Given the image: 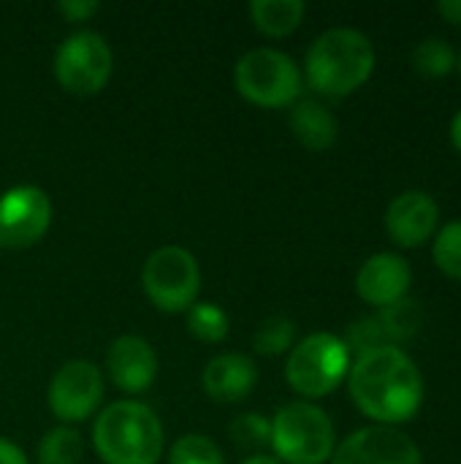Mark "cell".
<instances>
[{"label": "cell", "mask_w": 461, "mask_h": 464, "mask_svg": "<svg viewBox=\"0 0 461 464\" xmlns=\"http://www.w3.org/2000/svg\"><path fill=\"white\" fill-rule=\"evenodd\" d=\"M296 345V324L285 315H269L261 321L253 337V348L261 356H283Z\"/></svg>", "instance_id": "22"}, {"label": "cell", "mask_w": 461, "mask_h": 464, "mask_svg": "<svg viewBox=\"0 0 461 464\" xmlns=\"http://www.w3.org/2000/svg\"><path fill=\"white\" fill-rule=\"evenodd\" d=\"M345 383L359 413L380 427L413 421L427 400V383L416 359L397 345L356 356Z\"/></svg>", "instance_id": "1"}, {"label": "cell", "mask_w": 461, "mask_h": 464, "mask_svg": "<svg viewBox=\"0 0 461 464\" xmlns=\"http://www.w3.org/2000/svg\"><path fill=\"white\" fill-rule=\"evenodd\" d=\"M228 313L215 302H196L187 310V332L204 345H217L228 337Z\"/></svg>", "instance_id": "21"}, {"label": "cell", "mask_w": 461, "mask_h": 464, "mask_svg": "<svg viewBox=\"0 0 461 464\" xmlns=\"http://www.w3.org/2000/svg\"><path fill=\"white\" fill-rule=\"evenodd\" d=\"M410 63H413V71L424 79H446L456 71V52L446 38L429 35L416 44Z\"/></svg>", "instance_id": "19"}, {"label": "cell", "mask_w": 461, "mask_h": 464, "mask_svg": "<svg viewBox=\"0 0 461 464\" xmlns=\"http://www.w3.org/2000/svg\"><path fill=\"white\" fill-rule=\"evenodd\" d=\"M329 464H424V454L402 427L370 424L337 443Z\"/></svg>", "instance_id": "11"}, {"label": "cell", "mask_w": 461, "mask_h": 464, "mask_svg": "<svg viewBox=\"0 0 461 464\" xmlns=\"http://www.w3.org/2000/svg\"><path fill=\"white\" fill-rule=\"evenodd\" d=\"M236 92L258 109H291L304 90L299 63L272 46L245 52L234 65Z\"/></svg>", "instance_id": "6"}, {"label": "cell", "mask_w": 461, "mask_h": 464, "mask_svg": "<svg viewBox=\"0 0 461 464\" xmlns=\"http://www.w3.org/2000/svg\"><path fill=\"white\" fill-rule=\"evenodd\" d=\"M432 261L446 277L461 283V220H448L437 228L432 239Z\"/></svg>", "instance_id": "23"}, {"label": "cell", "mask_w": 461, "mask_h": 464, "mask_svg": "<svg viewBox=\"0 0 461 464\" xmlns=\"http://www.w3.org/2000/svg\"><path fill=\"white\" fill-rule=\"evenodd\" d=\"M98 11H101V3H98V0H60V3H57V14H60L65 22H71V24L87 22V19H92Z\"/></svg>", "instance_id": "27"}, {"label": "cell", "mask_w": 461, "mask_h": 464, "mask_svg": "<svg viewBox=\"0 0 461 464\" xmlns=\"http://www.w3.org/2000/svg\"><path fill=\"white\" fill-rule=\"evenodd\" d=\"M103 370L114 389H120L128 397H136L155 383L160 362L149 340L139 334H122L109 345Z\"/></svg>", "instance_id": "14"}, {"label": "cell", "mask_w": 461, "mask_h": 464, "mask_svg": "<svg viewBox=\"0 0 461 464\" xmlns=\"http://www.w3.org/2000/svg\"><path fill=\"white\" fill-rule=\"evenodd\" d=\"M141 285L147 299L163 313H187L198 302L201 266L196 256L179 245H163L152 250L141 269Z\"/></svg>", "instance_id": "7"}, {"label": "cell", "mask_w": 461, "mask_h": 464, "mask_svg": "<svg viewBox=\"0 0 461 464\" xmlns=\"http://www.w3.org/2000/svg\"><path fill=\"white\" fill-rule=\"evenodd\" d=\"M456 71H459V76H461V52L456 54Z\"/></svg>", "instance_id": "32"}, {"label": "cell", "mask_w": 461, "mask_h": 464, "mask_svg": "<svg viewBox=\"0 0 461 464\" xmlns=\"http://www.w3.org/2000/svg\"><path fill=\"white\" fill-rule=\"evenodd\" d=\"M269 449L283 464H329L337 449L334 421L315 402H288L272 419Z\"/></svg>", "instance_id": "4"}, {"label": "cell", "mask_w": 461, "mask_h": 464, "mask_svg": "<svg viewBox=\"0 0 461 464\" xmlns=\"http://www.w3.org/2000/svg\"><path fill=\"white\" fill-rule=\"evenodd\" d=\"M375 315L380 321V329L389 345H397V348H405L410 340H416V334L424 326V307L413 296H405L397 304L375 310Z\"/></svg>", "instance_id": "18"}, {"label": "cell", "mask_w": 461, "mask_h": 464, "mask_svg": "<svg viewBox=\"0 0 461 464\" xmlns=\"http://www.w3.org/2000/svg\"><path fill=\"white\" fill-rule=\"evenodd\" d=\"M114 71V54L109 41L95 30L71 33L54 52V76L65 92L95 95Z\"/></svg>", "instance_id": "8"}, {"label": "cell", "mask_w": 461, "mask_h": 464, "mask_svg": "<svg viewBox=\"0 0 461 464\" xmlns=\"http://www.w3.org/2000/svg\"><path fill=\"white\" fill-rule=\"evenodd\" d=\"M437 14L443 22L461 27V0H440L437 3Z\"/></svg>", "instance_id": "29"}, {"label": "cell", "mask_w": 461, "mask_h": 464, "mask_svg": "<svg viewBox=\"0 0 461 464\" xmlns=\"http://www.w3.org/2000/svg\"><path fill=\"white\" fill-rule=\"evenodd\" d=\"M410 285H413L410 264L405 261V256L391 250L372 253L356 272V294L372 310H383L410 296Z\"/></svg>", "instance_id": "13"}, {"label": "cell", "mask_w": 461, "mask_h": 464, "mask_svg": "<svg viewBox=\"0 0 461 464\" xmlns=\"http://www.w3.org/2000/svg\"><path fill=\"white\" fill-rule=\"evenodd\" d=\"M378 52L367 33L331 27L321 33L304 54V79L323 98H348L375 73Z\"/></svg>", "instance_id": "2"}, {"label": "cell", "mask_w": 461, "mask_h": 464, "mask_svg": "<svg viewBox=\"0 0 461 464\" xmlns=\"http://www.w3.org/2000/svg\"><path fill=\"white\" fill-rule=\"evenodd\" d=\"M342 343L348 345V351H351L353 359H356V356H364V353H370V351H378V348H383V345H389V340H386V334H383V329H380L378 315H367V318L353 321V324L348 326Z\"/></svg>", "instance_id": "25"}, {"label": "cell", "mask_w": 461, "mask_h": 464, "mask_svg": "<svg viewBox=\"0 0 461 464\" xmlns=\"http://www.w3.org/2000/svg\"><path fill=\"white\" fill-rule=\"evenodd\" d=\"M231 438L242 449H264V446H269V438H272V421L258 413H245V416L234 419Z\"/></svg>", "instance_id": "26"}, {"label": "cell", "mask_w": 461, "mask_h": 464, "mask_svg": "<svg viewBox=\"0 0 461 464\" xmlns=\"http://www.w3.org/2000/svg\"><path fill=\"white\" fill-rule=\"evenodd\" d=\"M92 446L103 464H158L166 446L163 421L139 400H117L98 411Z\"/></svg>", "instance_id": "3"}, {"label": "cell", "mask_w": 461, "mask_h": 464, "mask_svg": "<svg viewBox=\"0 0 461 464\" xmlns=\"http://www.w3.org/2000/svg\"><path fill=\"white\" fill-rule=\"evenodd\" d=\"M353 356L340 334L312 332L299 340L285 359V381L304 402L334 394L351 372Z\"/></svg>", "instance_id": "5"}, {"label": "cell", "mask_w": 461, "mask_h": 464, "mask_svg": "<svg viewBox=\"0 0 461 464\" xmlns=\"http://www.w3.org/2000/svg\"><path fill=\"white\" fill-rule=\"evenodd\" d=\"M0 464H30V462H27L24 451H22L16 443H11V440L0 438Z\"/></svg>", "instance_id": "28"}, {"label": "cell", "mask_w": 461, "mask_h": 464, "mask_svg": "<svg viewBox=\"0 0 461 464\" xmlns=\"http://www.w3.org/2000/svg\"><path fill=\"white\" fill-rule=\"evenodd\" d=\"M103 372L98 364L87 359L65 362L49 381L46 402L54 419L65 427L82 424L90 416H98L103 402Z\"/></svg>", "instance_id": "9"}, {"label": "cell", "mask_w": 461, "mask_h": 464, "mask_svg": "<svg viewBox=\"0 0 461 464\" xmlns=\"http://www.w3.org/2000/svg\"><path fill=\"white\" fill-rule=\"evenodd\" d=\"M168 464H226V457L212 438L182 435L168 449Z\"/></svg>", "instance_id": "24"}, {"label": "cell", "mask_w": 461, "mask_h": 464, "mask_svg": "<svg viewBox=\"0 0 461 464\" xmlns=\"http://www.w3.org/2000/svg\"><path fill=\"white\" fill-rule=\"evenodd\" d=\"M307 5L304 0H253L250 19L258 33L266 38H285L299 30L304 22Z\"/></svg>", "instance_id": "17"}, {"label": "cell", "mask_w": 461, "mask_h": 464, "mask_svg": "<svg viewBox=\"0 0 461 464\" xmlns=\"http://www.w3.org/2000/svg\"><path fill=\"white\" fill-rule=\"evenodd\" d=\"M288 128L310 152H326L340 141V120L321 98H299L288 111Z\"/></svg>", "instance_id": "16"}, {"label": "cell", "mask_w": 461, "mask_h": 464, "mask_svg": "<svg viewBox=\"0 0 461 464\" xmlns=\"http://www.w3.org/2000/svg\"><path fill=\"white\" fill-rule=\"evenodd\" d=\"M38 464H79L84 457V440L73 427H54L38 443Z\"/></svg>", "instance_id": "20"}, {"label": "cell", "mask_w": 461, "mask_h": 464, "mask_svg": "<svg viewBox=\"0 0 461 464\" xmlns=\"http://www.w3.org/2000/svg\"><path fill=\"white\" fill-rule=\"evenodd\" d=\"M386 234L402 250H418L435 239L440 228V207L432 193L421 188L402 190L386 207Z\"/></svg>", "instance_id": "12"}, {"label": "cell", "mask_w": 461, "mask_h": 464, "mask_svg": "<svg viewBox=\"0 0 461 464\" xmlns=\"http://www.w3.org/2000/svg\"><path fill=\"white\" fill-rule=\"evenodd\" d=\"M242 464H283L280 459H274L272 454H253V457H247Z\"/></svg>", "instance_id": "31"}, {"label": "cell", "mask_w": 461, "mask_h": 464, "mask_svg": "<svg viewBox=\"0 0 461 464\" xmlns=\"http://www.w3.org/2000/svg\"><path fill=\"white\" fill-rule=\"evenodd\" d=\"M52 226V201L35 185H14L0 196V247L38 245Z\"/></svg>", "instance_id": "10"}, {"label": "cell", "mask_w": 461, "mask_h": 464, "mask_svg": "<svg viewBox=\"0 0 461 464\" xmlns=\"http://www.w3.org/2000/svg\"><path fill=\"white\" fill-rule=\"evenodd\" d=\"M258 383V367L245 353H217L201 372V386L209 400L234 405L253 394Z\"/></svg>", "instance_id": "15"}, {"label": "cell", "mask_w": 461, "mask_h": 464, "mask_svg": "<svg viewBox=\"0 0 461 464\" xmlns=\"http://www.w3.org/2000/svg\"><path fill=\"white\" fill-rule=\"evenodd\" d=\"M448 139L454 144V150L461 155V106L456 109V114L451 117V125H448Z\"/></svg>", "instance_id": "30"}]
</instances>
